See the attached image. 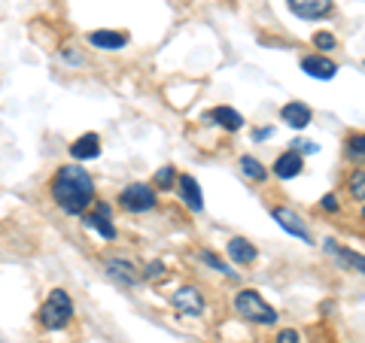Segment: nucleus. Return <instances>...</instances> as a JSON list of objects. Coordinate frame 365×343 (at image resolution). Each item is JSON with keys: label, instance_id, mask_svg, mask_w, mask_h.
<instances>
[{"label": "nucleus", "instance_id": "obj_27", "mask_svg": "<svg viewBox=\"0 0 365 343\" xmlns=\"http://www.w3.org/2000/svg\"><path fill=\"white\" fill-rule=\"evenodd\" d=\"M277 343H302V334L295 328H283L277 334Z\"/></svg>", "mask_w": 365, "mask_h": 343}, {"label": "nucleus", "instance_id": "obj_28", "mask_svg": "<svg viewBox=\"0 0 365 343\" xmlns=\"http://www.w3.org/2000/svg\"><path fill=\"white\" fill-rule=\"evenodd\" d=\"M274 137V128H256L253 131V143H265V140H271Z\"/></svg>", "mask_w": 365, "mask_h": 343}, {"label": "nucleus", "instance_id": "obj_5", "mask_svg": "<svg viewBox=\"0 0 365 343\" xmlns=\"http://www.w3.org/2000/svg\"><path fill=\"white\" fill-rule=\"evenodd\" d=\"M170 304H174V310L180 316H189V319H201L204 307H207V301H204V292L198 289V285H180V289L170 295Z\"/></svg>", "mask_w": 365, "mask_h": 343}, {"label": "nucleus", "instance_id": "obj_29", "mask_svg": "<svg viewBox=\"0 0 365 343\" xmlns=\"http://www.w3.org/2000/svg\"><path fill=\"white\" fill-rule=\"evenodd\" d=\"M292 149H299V152L314 155V152H319V146H317V143H302V140H295V143H292Z\"/></svg>", "mask_w": 365, "mask_h": 343}, {"label": "nucleus", "instance_id": "obj_15", "mask_svg": "<svg viewBox=\"0 0 365 343\" xmlns=\"http://www.w3.org/2000/svg\"><path fill=\"white\" fill-rule=\"evenodd\" d=\"M326 253L332 255L341 268H347V270H356V273H365V255H359V253H353V249H347V246H341L338 240H326Z\"/></svg>", "mask_w": 365, "mask_h": 343}, {"label": "nucleus", "instance_id": "obj_6", "mask_svg": "<svg viewBox=\"0 0 365 343\" xmlns=\"http://www.w3.org/2000/svg\"><path fill=\"white\" fill-rule=\"evenodd\" d=\"M83 225L91 228V231H98L104 240H116V225H113V207L107 201H95L91 204V210L83 213Z\"/></svg>", "mask_w": 365, "mask_h": 343}, {"label": "nucleus", "instance_id": "obj_24", "mask_svg": "<svg viewBox=\"0 0 365 343\" xmlns=\"http://www.w3.org/2000/svg\"><path fill=\"white\" fill-rule=\"evenodd\" d=\"M314 49H319L323 55H329L332 49H338L335 33H329V31H317V33H314Z\"/></svg>", "mask_w": 365, "mask_h": 343}, {"label": "nucleus", "instance_id": "obj_31", "mask_svg": "<svg viewBox=\"0 0 365 343\" xmlns=\"http://www.w3.org/2000/svg\"><path fill=\"white\" fill-rule=\"evenodd\" d=\"M359 219H362V222H365V204H362V213H359Z\"/></svg>", "mask_w": 365, "mask_h": 343}, {"label": "nucleus", "instance_id": "obj_19", "mask_svg": "<svg viewBox=\"0 0 365 343\" xmlns=\"http://www.w3.org/2000/svg\"><path fill=\"white\" fill-rule=\"evenodd\" d=\"M237 167H241V174L247 179H253V182H265L271 176V170L259 162L256 155H241V162H237Z\"/></svg>", "mask_w": 365, "mask_h": 343}, {"label": "nucleus", "instance_id": "obj_13", "mask_svg": "<svg viewBox=\"0 0 365 343\" xmlns=\"http://www.w3.org/2000/svg\"><path fill=\"white\" fill-rule=\"evenodd\" d=\"M271 219L277 222V225H280L287 234H292V237L304 240V243H311V231H307L304 219H299V216H295L289 207H274V210H271Z\"/></svg>", "mask_w": 365, "mask_h": 343}, {"label": "nucleus", "instance_id": "obj_9", "mask_svg": "<svg viewBox=\"0 0 365 343\" xmlns=\"http://www.w3.org/2000/svg\"><path fill=\"white\" fill-rule=\"evenodd\" d=\"M299 64H302V70H304L307 76H311V79H319V83H326V79H335V76H338V64L329 58V55H323V52L304 55Z\"/></svg>", "mask_w": 365, "mask_h": 343}, {"label": "nucleus", "instance_id": "obj_25", "mask_svg": "<svg viewBox=\"0 0 365 343\" xmlns=\"http://www.w3.org/2000/svg\"><path fill=\"white\" fill-rule=\"evenodd\" d=\"M143 280L146 283H155V280H165V273H168V268H165V261H150L143 270Z\"/></svg>", "mask_w": 365, "mask_h": 343}, {"label": "nucleus", "instance_id": "obj_18", "mask_svg": "<svg viewBox=\"0 0 365 343\" xmlns=\"http://www.w3.org/2000/svg\"><path fill=\"white\" fill-rule=\"evenodd\" d=\"M88 43L95 46V49H101V52H119V49H125L128 46V33L125 31H91L88 33Z\"/></svg>", "mask_w": 365, "mask_h": 343}, {"label": "nucleus", "instance_id": "obj_23", "mask_svg": "<svg viewBox=\"0 0 365 343\" xmlns=\"http://www.w3.org/2000/svg\"><path fill=\"white\" fill-rule=\"evenodd\" d=\"M347 155H350V158H359V162H365V131L347 137Z\"/></svg>", "mask_w": 365, "mask_h": 343}, {"label": "nucleus", "instance_id": "obj_17", "mask_svg": "<svg viewBox=\"0 0 365 343\" xmlns=\"http://www.w3.org/2000/svg\"><path fill=\"white\" fill-rule=\"evenodd\" d=\"M225 253H228V258H232L235 265H241V268L256 265V258H259L256 243H250L247 237H232V240L225 243Z\"/></svg>", "mask_w": 365, "mask_h": 343}, {"label": "nucleus", "instance_id": "obj_14", "mask_svg": "<svg viewBox=\"0 0 365 343\" xmlns=\"http://www.w3.org/2000/svg\"><path fill=\"white\" fill-rule=\"evenodd\" d=\"M304 170V158L299 149H287V152H280L277 155V162L271 164V174L277 176V179H295Z\"/></svg>", "mask_w": 365, "mask_h": 343}, {"label": "nucleus", "instance_id": "obj_16", "mask_svg": "<svg viewBox=\"0 0 365 343\" xmlns=\"http://www.w3.org/2000/svg\"><path fill=\"white\" fill-rule=\"evenodd\" d=\"M204 122H210V125H216V128H222L228 134L244 128V116L237 110H232V107H213L210 112H204Z\"/></svg>", "mask_w": 365, "mask_h": 343}, {"label": "nucleus", "instance_id": "obj_11", "mask_svg": "<svg viewBox=\"0 0 365 343\" xmlns=\"http://www.w3.org/2000/svg\"><path fill=\"white\" fill-rule=\"evenodd\" d=\"M280 122L289 125L292 131H304L307 125L314 122V110L304 104V100H289V104L280 107Z\"/></svg>", "mask_w": 365, "mask_h": 343}, {"label": "nucleus", "instance_id": "obj_30", "mask_svg": "<svg viewBox=\"0 0 365 343\" xmlns=\"http://www.w3.org/2000/svg\"><path fill=\"white\" fill-rule=\"evenodd\" d=\"M64 58H67V61H71V64H79V61H83V58H79V55H76V52H71V49H67V52H64Z\"/></svg>", "mask_w": 365, "mask_h": 343}, {"label": "nucleus", "instance_id": "obj_3", "mask_svg": "<svg viewBox=\"0 0 365 343\" xmlns=\"http://www.w3.org/2000/svg\"><path fill=\"white\" fill-rule=\"evenodd\" d=\"M235 310H237L241 319L256 322V325H277V316H280L256 289H241L237 292L235 295Z\"/></svg>", "mask_w": 365, "mask_h": 343}, {"label": "nucleus", "instance_id": "obj_21", "mask_svg": "<svg viewBox=\"0 0 365 343\" xmlns=\"http://www.w3.org/2000/svg\"><path fill=\"white\" fill-rule=\"evenodd\" d=\"M177 170L170 167V164H165V167H158L155 170V176H153V182H155V189H162V191H168V189H174L177 186Z\"/></svg>", "mask_w": 365, "mask_h": 343}, {"label": "nucleus", "instance_id": "obj_20", "mask_svg": "<svg viewBox=\"0 0 365 343\" xmlns=\"http://www.w3.org/2000/svg\"><path fill=\"white\" fill-rule=\"evenodd\" d=\"M347 194H350L353 201H362L365 204V167L350 170V176H347Z\"/></svg>", "mask_w": 365, "mask_h": 343}, {"label": "nucleus", "instance_id": "obj_4", "mask_svg": "<svg viewBox=\"0 0 365 343\" xmlns=\"http://www.w3.org/2000/svg\"><path fill=\"white\" fill-rule=\"evenodd\" d=\"M119 207L125 213H153L158 207L155 186H150V182H128L119 191Z\"/></svg>", "mask_w": 365, "mask_h": 343}, {"label": "nucleus", "instance_id": "obj_22", "mask_svg": "<svg viewBox=\"0 0 365 343\" xmlns=\"http://www.w3.org/2000/svg\"><path fill=\"white\" fill-rule=\"evenodd\" d=\"M198 258L204 261V265H210L213 270H220V273H225V277H235V270H232V268H228V265H225V261H222L220 255H216V253H210V249H201V253H198Z\"/></svg>", "mask_w": 365, "mask_h": 343}, {"label": "nucleus", "instance_id": "obj_2", "mask_svg": "<svg viewBox=\"0 0 365 343\" xmlns=\"http://www.w3.org/2000/svg\"><path fill=\"white\" fill-rule=\"evenodd\" d=\"M73 313H76V307H73V298L67 295L64 289H52L49 295H46V301L40 307V325L46 331H61L73 322Z\"/></svg>", "mask_w": 365, "mask_h": 343}, {"label": "nucleus", "instance_id": "obj_1", "mask_svg": "<svg viewBox=\"0 0 365 343\" xmlns=\"http://www.w3.org/2000/svg\"><path fill=\"white\" fill-rule=\"evenodd\" d=\"M49 194L55 207H61L67 216H83L98 201L95 179L83 164H61L49 179Z\"/></svg>", "mask_w": 365, "mask_h": 343}, {"label": "nucleus", "instance_id": "obj_26", "mask_svg": "<svg viewBox=\"0 0 365 343\" xmlns=\"http://www.w3.org/2000/svg\"><path fill=\"white\" fill-rule=\"evenodd\" d=\"M319 210H326V213H338L341 210V204H338V198H335L332 191L323 194V201H319Z\"/></svg>", "mask_w": 365, "mask_h": 343}, {"label": "nucleus", "instance_id": "obj_12", "mask_svg": "<svg viewBox=\"0 0 365 343\" xmlns=\"http://www.w3.org/2000/svg\"><path fill=\"white\" fill-rule=\"evenodd\" d=\"M101 137L95 134V131H88V134H79L76 140L67 146V152H71V158L73 162H95V158L101 155Z\"/></svg>", "mask_w": 365, "mask_h": 343}, {"label": "nucleus", "instance_id": "obj_7", "mask_svg": "<svg viewBox=\"0 0 365 343\" xmlns=\"http://www.w3.org/2000/svg\"><path fill=\"white\" fill-rule=\"evenodd\" d=\"M104 268H107V277L113 280V283H119L122 289H134L137 283L143 280V273H140V268L134 265V261H128V258H119V255H110L107 261H104Z\"/></svg>", "mask_w": 365, "mask_h": 343}, {"label": "nucleus", "instance_id": "obj_10", "mask_svg": "<svg viewBox=\"0 0 365 343\" xmlns=\"http://www.w3.org/2000/svg\"><path fill=\"white\" fill-rule=\"evenodd\" d=\"M177 198L186 204L192 213H201V210H204V191H201V182L192 176V174H180V176H177Z\"/></svg>", "mask_w": 365, "mask_h": 343}, {"label": "nucleus", "instance_id": "obj_8", "mask_svg": "<svg viewBox=\"0 0 365 343\" xmlns=\"http://www.w3.org/2000/svg\"><path fill=\"white\" fill-rule=\"evenodd\" d=\"M287 6L304 21H323L335 13V0H287Z\"/></svg>", "mask_w": 365, "mask_h": 343}]
</instances>
